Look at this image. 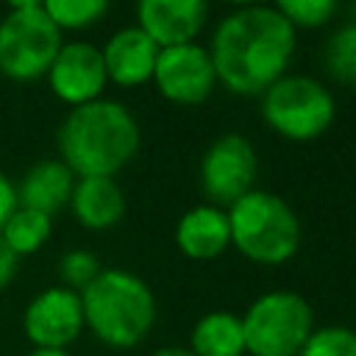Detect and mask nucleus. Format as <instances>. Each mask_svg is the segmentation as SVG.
Returning a JSON list of instances; mask_svg holds the SVG:
<instances>
[{
    "label": "nucleus",
    "instance_id": "5701e85b",
    "mask_svg": "<svg viewBox=\"0 0 356 356\" xmlns=\"http://www.w3.org/2000/svg\"><path fill=\"white\" fill-rule=\"evenodd\" d=\"M100 270H103L100 259H97L95 253H89V250H81V248L67 250V253L61 256V261H58L61 281H64V286L72 289V292L86 289V286L100 275Z\"/></svg>",
    "mask_w": 356,
    "mask_h": 356
},
{
    "label": "nucleus",
    "instance_id": "6ab92c4d",
    "mask_svg": "<svg viewBox=\"0 0 356 356\" xmlns=\"http://www.w3.org/2000/svg\"><path fill=\"white\" fill-rule=\"evenodd\" d=\"M323 61L334 81L356 86V22H345L328 36Z\"/></svg>",
    "mask_w": 356,
    "mask_h": 356
},
{
    "label": "nucleus",
    "instance_id": "a211bd4d",
    "mask_svg": "<svg viewBox=\"0 0 356 356\" xmlns=\"http://www.w3.org/2000/svg\"><path fill=\"white\" fill-rule=\"evenodd\" d=\"M50 234H53V217L33 209H22V206H17L14 214L6 220V225L0 228V239L8 245V250L17 259L42 250Z\"/></svg>",
    "mask_w": 356,
    "mask_h": 356
},
{
    "label": "nucleus",
    "instance_id": "0eeeda50",
    "mask_svg": "<svg viewBox=\"0 0 356 356\" xmlns=\"http://www.w3.org/2000/svg\"><path fill=\"white\" fill-rule=\"evenodd\" d=\"M261 117L278 136L312 142L331 128L337 100L328 86L309 75H284L261 95Z\"/></svg>",
    "mask_w": 356,
    "mask_h": 356
},
{
    "label": "nucleus",
    "instance_id": "aec40b11",
    "mask_svg": "<svg viewBox=\"0 0 356 356\" xmlns=\"http://www.w3.org/2000/svg\"><path fill=\"white\" fill-rule=\"evenodd\" d=\"M42 6L58 31H83L108 11L106 0H44Z\"/></svg>",
    "mask_w": 356,
    "mask_h": 356
},
{
    "label": "nucleus",
    "instance_id": "f257e3e1",
    "mask_svg": "<svg viewBox=\"0 0 356 356\" xmlns=\"http://www.w3.org/2000/svg\"><path fill=\"white\" fill-rule=\"evenodd\" d=\"M295 53V28L275 6H242L225 14L211 33L217 81L234 95H264L284 78Z\"/></svg>",
    "mask_w": 356,
    "mask_h": 356
},
{
    "label": "nucleus",
    "instance_id": "dca6fc26",
    "mask_svg": "<svg viewBox=\"0 0 356 356\" xmlns=\"http://www.w3.org/2000/svg\"><path fill=\"white\" fill-rule=\"evenodd\" d=\"M72 217L89 231H108L125 214V195L114 178H78L70 195Z\"/></svg>",
    "mask_w": 356,
    "mask_h": 356
},
{
    "label": "nucleus",
    "instance_id": "f03ea898",
    "mask_svg": "<svg viewBox=\"0 0 356 356\" xmlns=\"http://www.w3.org/2000/svg\"><path fill=\"white\" fill-rule=\"evenodd\" d=\"M56 147L75 178H114L139 150V122L120 100L100 97L61 120Z\"/></svg>",
    "mask_w": 356,
    "mask_h": 356
},
{
    "label": "nucleus",
    "instance_id": "9d476101",
    "mask_svg": "<svg viewBox=\"0 0 356 356\" xmlns=\"http://www.w3.org/2000/svg\"><path fill=\"white\" fill-rule=\"evenodd\" d=\"M22 331L33 348L67 350L83 331V309L78 292L67 286L42 289L22 314Z\"/></svg>",
    "mask_w": 356,
    "mask_h": 356
},
{
    "label": "nucleus",
    "instance_id": "bb28decb",
    "mask_svg": "<svg viewBox=\"0 0 356 356\" xmlns=\"http://www.w3.org/2000/svg\"><path fill=\"white\" fill-rule=\"evenodd\" d=\"M28 356H70V350H58V348H33Z\"/></svg>",
    "mask_w": 356,
    "mask_h": 356
},
{
    "label": "nucleus",
    "instance_id": "412c9836",
    "mask_svg": "<svg viewBox=\"0 0 356 356\" xmlns=\"http://www.w3.org/2000/svg\"><path fill=\"white\" fill-rule=\"evenodd\" d=\"M298 356H356V331L348 325L314 328Z\"/></svg>",
    "mask_w": 356,
    "mask_h": 356
},
{
    "label": "nucleus",
    "instance_id": "423d86ee",
    "mask_svg": "<svg viewBox=\"0 0 356 356\" xmlns=\"http://www.w3.org/2000/svg\"><path fill=\"white\" fill-rule=\"evenodd\" d=\"M61 44V31L42 3H14L0 19V72L11 81L44 78Z\"/></svg>",
    "mask_w": 356,
    "mask_h": 356
},
{
    "label": "nucleus",
    "instance_id": "9b49d317",
    "mask_svg": "<svg viewBox=\"0 0 356 356\" xmlns=\"http://www.w3.org/2000/svg\"><path fill=\"white\" fill-rule=\"evenodd\" d=\"M44 78L53 95L72 108L100 100L108 83L100 47L89 42H64Z\"/></svg>",
    "mask_w": 356,
    "mask_h": 356
},
{
    "label": "nucleus",
    "instance_id": "7ed1b4c3",
    "mask_svg": "<svg viewBox=\"0 0 356 356\" xmlns=\"http://www.w3.org/2000/svg\"><path fill=\"white\" fill-rule=\"evenodd\" d=\"M83 309V328H89L108 348L139 345L156 323L153 289L134 273L108 267L78 292Z\"/></svg>",
    "mask_w": 356,
    "mask_h": 356
},
{
    "label": "nucleus",
    "instance_id": "f3484780",
    "mask_svg": "<svg viewBox=\"0 0 356 356\" xmlns=\"http://www.w3.org/2000/svg\"><path fill=\"white\" fill-rule=\"evenodd\" d=\"M189 350L195 356H242L245 334L242 320L234 312H209L203 314L189 337Z\"/></svg>",
    "mask_w": 356,
    "mask_h": 356
},
{
    "label": "nucleus",
    "instance_id": "4468645a",
    "mask_svg": "<svg viewBox=\"0 0 356 356\" xmlns=\"http://www.w3.org/2000/svg\"><path fill=\"white\" fill-rule=\"evenodd\" d=\"M175 245L186 259L209 261L228 250L231 231H228V214L225 209H217L211 203H200L181 214L175 225Z\"/></svg>",
    "mask_w": 356,
    "mask_h": 356
},
{
    "label": "nucleus",
    "instance_id": "b1692460",
    "mask_svg": "<svg viewBox=\"0 0 356 356\" xmlns=\"http://www.w3.org/2000/svg\"><path fill=\"white\" fill-rule=\"evenodd\" d=\"M17 209V186L11 184V178L0 170V228L6 225V220L14 214Z\"/></svg>",
    "mask_w": 356,
    "mask_h": 356
},
{
    "label": "nucleus",
    "instance_id": "2eb2a0df",
    "mask_svg": "<svg viewBox=\"0 0 356 356\" xmlns=\"http://www.w3.org/2000/svg\"><path fill=\"white\" fill-rule=\"evenodd\" d=\"M75 181L78 178L72 175V170L61 159L36 161L22 175V181L14 184L17 186V206L53 217L56 211L70 206V195H72Z\"/></svg>",
    "mask_w": 356,
    "mask_h": 356
},
{
    "label": "nucleus",
    "instance_id": "1a4fd4ad",
    "mask_svg": "<svg viewBox=\"0 0 356 356\" xmlns=\"http://www.w3.org/2000/svg\"><path fill=\"white\" fill-rule=\"evenodd\" d=\"M153 83L161 92V97H167L170 103H178V106L203 103L217 83L209 50L195 42L159 50Z\"/></svg>",
    "mask_w": 356,
    "mask_h": 356
},
{
    "label": "nucleus",
    "instance_id": "ddd939ff",
    "mask_svg": "<svg viewBox=\"0 0 356 356\" xmlns=\"http://www.w3.org/2000/svg\"><path fill=\"white\" fill-rule=\"evenodd\" d=\"M100 56H103L106 78L122 89H134L153 81L159 47L145 31L128 25L108 36V42L100 47Z\"/></svg>",
    "mask_w": 356,
    "mask_h": 356
},
{
    "label": "nucleus",
    "instance_id": "4be33fe9",
    "mask_svg": "<svg viewBox=\"0 0 356 356\" xmlns=\"http://www.w3.org/2000/svg\"><path fill=\"white\" fill-rule=\"evenodd\" d=\"M275 11L298 31V28H323L337 14L334 0H278Z\"/></svg>",
    "mask_w": 356,
    "mask_h": 356
},
{
    "label": "nucleus",
    "instance_id": "393cba45",
    "mask_svg": "<svg viewBox=\"0 0 356 356\" xmlns=\"http://www.w3.org/2000/svg\"><path fill=\"white\" fill-rule=\"evenodd\" d=\"M17 264H19V259L8 250V245L0 239V289H6L8 284H11V278L17 275Z\"/></svg>",
    "mask_w": 356,
    "mask_h": 356
},
{
    "label": "nucleus",
    "instance_id": "6e6552de",
    "mask_svg": "<svg viewBox=\"0 0 356 356\" xmlns=\"http://www.w3.org/2000/svg\"><path fill=\"white\" fill-rule=\"evenodd\" d=\"M259 172L256 150L242 134L217 136L200 159V189L217 209H228L253 189Z\"/></svg>",
    "mask_w": 356,
    "mask_h": 356
},
{
    "label": "nucleus",
    "instance_id": "a878e982",
    "mask_svg": "<svg viewBox=\"0 0 356 356\" xmlns=\"http://www.w3.org/2000/svg\"><path fill=\"white\" fill-rule=\"evenodd\" d=\"M150 356H195L189 348H175V345H170V348H159V350H153Z\"/></svg>",
    "mask_w": 356,
    "mask_h": 356
},
{
    "label": "nucleus",
    "instance_id": "39448f33",
    "mask_svg": "<svg viewBox=\"0 0 356 356\" xmlns=\"http://www.w3.org/2000/svg\"><path fill=\"white\" fill-rule=\"evenodd\" d=\"M239 320L250 356H298L314 331L312 303L289 289L259 295Z\"/></svg>",
    "mask_w": 356,
    "mask_h": 356
},
{
    "label": "nucleus",
    "instance_id": "f8f14e48",
    "mask_svg": "<svg viewBox=\"0 0 356 356\" xmlns=\"http://www.w3.org/2000/svg\"><path fill=\"white\" fill-rule=\"evenodd\" d=\"M206 14L209 6L203 0H142L136 6V28L164 50L192 44L206 25Z\"/></svg>",
    "mask_w": 356,
    "mask_h": 356
},
{
    "label": "nucleus",
    "instance_id": "20e7f679",
    "mask_svg": "<svg viewBox=\"0 0 356 356\" xmlns=\"http://www.w3.org/2000/svg\"><path fill=\"white\" fill-rule=\"evenodd\" d=\"M231 245L256 264H284L298 253L300 222L292 206L267 189H250L225 209Z\"/></svg>",
    "mask_w": 356,
    "mask_h": 356
}]
</instances>
